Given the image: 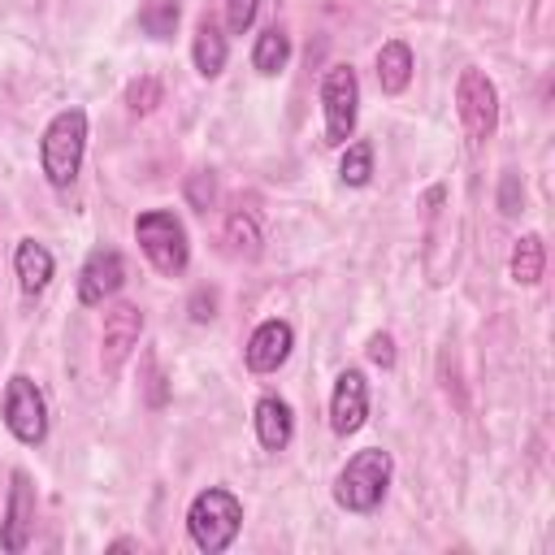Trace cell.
<instances>
[{
	"mask_svg": "<svg viewBox=\"0 0 555 555\" xmlns=\"http://www.w3.org/2000/svg\"><path fill=\"white\" fill-rule=\"evenodd\" d=\"M82 152H87V113L82 108H61L43 139H39V165H43V178L52 186H69L82 169Z\"/></svg>",
	"mask_w": 555,
	"mask_h": 555,
	"instance_id": "obj_1",
	"label": "cell"
},
{
	"mask_svg": "<svg viewBox=\"0 0 555 555\" xmlns=\"http://www.w3.org/2000/svg\"><path fill=\"white\" fill-rule=\"evenodd\" d=\"M238 525H243V503L221 490V486H208L191 499L186 507V529H191V542L208 555H221L234 538H238Z\"/></svg>",
	"mask_w": 555,
	"mask_h": 555,
	"instance_id": "obj_2",
	"label": "cell"
},
{
	"mask_svg": "<svg viewBox=\"0 0 555 555\" xmlns=\"http://www.w3.org/2000/svg\"><path fill=\"white\" fill-rule=\"evenodd\" d=\"M390 451H382V447H364V451H356L347 464H343V473H338V481H334V503L338 507H347V512H373L382 499H386V486H390Z\"/></svg>",
	"mask_w": 555,
	"mask_h": 555,
	"instance_id": "obj_3",
	"label": "cell"
},
{
	"mask_svg": "<svg viewBox=\"0 0 555 555\" xmlns=\"http://www.w3.org/2000/svg\"><path fill=\"white\" fill-rule=\"evenodd\" d=\"M134 238L143 247V256L160 269V273H182L186 260H191V243H186V230L182 221L169 212V208H152V212H139L134 221Z\"/></svg>",
	"mask_w": 555,
	"mask_h": 555,
	"instance_id": "obj_4",
	"label": "cell"
},
{
	"mask_svg": "<svg viewBox=\"0 0 555 555\" xmlns=\"http://www.w3.org/2000/svg\"><path fill=\"white\" fill-rule=\"evenodd\" d=\"M321 108H325V143L343 147L356 130L360 113V78L351 65H330L321 78Z\"/></svg>",
	"mask_w": 555,
	"mask_h": 555,
	"instance_id": "obj_5",
	"label": "cell"
},
{
	"mask_svg": "<svg viewBox=\"0 0 555 555\" xmlns=\"http://www.w3.org/2000/svg\"><path fill=\"white\" fill-rule=\"evenodd\" d=\"M455 104H460V121L468 130V143L481 147L499 126V91H494V82L481 69L468 65L460 74V82H455Z\"/></svg>",
	"mask_w": 555,
	"mask_h": 555,
	"instance_id": "obj_6",
	"label": "cell"
},
{
	"mask_svg": "<svg viewBox=\"0 0 555 555\" xmlns=\"http://www.w3.org/2000/svg\"><path fill=\"white\" fill-rule=\"evenodd\" d=\"M4 425L17 442H43L48 438V408H43V395L30 377H9L4 386Z\"/></svg>",
	"mask_w": 555,
	"mask_h": 555,
	"instance_id": "obj_7",
	"label": "cell"
},
{
	"mask_svg": "<svg viewBox=\"0 0 555 555\" xmlns=\"http://www.w3.org/2000/svg\"><path fill=\"white\" fill-rule=\"evenodd\" d=\"M139 334H143V312L134 304H113L104 312V347H100V360H104V373L117 377L126 356L139 347Z\"/></svg>",
	"mask_w": 555,
	"mask_h": 555,
	"instance_id": "obj_8",
	"label": "cell"
},
{
	"mask_svg": "<svg viewBox=\"0 0 555 555\" xmlns=\"http://www.w3.org/2000/svg\"><path fill=\"white\" fill-rule=\"evenodd\" d=\"M35 529V486L26 468H13V486H9V507H4V525H0V546L4 551H26Z\"/></svg>",
	"mask_w": 555,
	"mask_h": 555,
	"instance_id": "obj_9",
	"label": "cell"
},
{
	"mask_svg": "<svg viewBox=\"0 0 555 555\" xmlns=\"http://www.w3.org/2000/svg\"><path fill=\"white\" fill-rule=\"evenodd\" d=\"M126 282V260L117 247H95L87 260H82V273H78V299L82 304H104L108 295H117Z\"/></svg>",
	"mask_w": 555,
	"mask_h": 555,
	"instance_id": "obj_10",
	"label": "cell"
},
{
	"mask_svg": "<svg viewBox=\"0 0 555 555\" xmlns=\"http://www.w3.org/2000/svg\"><path fill=\"white\" fill-rule=\"evenodd\" d=\"M369 416V382L360 369H343L330 395V429L334 434H356Z\"/></svg>",
	"mask_w": 555,
	"mask_h": 555,
	"instance_id": "obj_11",
	"label": "cell"
},
{
	"mask_svg": "<svg viewBox=\"0 0 555 555\" xmlns=\"http://www.w3.org/2000/svg\"><path fill=\"white\" fill-rule=\"evenodd\" d=\"M291 343H295V334H291L286 321L273 317V321L256 325V334L247 338V369L251 373H273L291 356Z\"/></svg>",
	"mask_w": 555,
	"mask_h": 555,
	"instance_id": "obj_12",
	"label": "cell"
},
{
	"mask_svg": "<svg viewBox=\"0 0 555 555\" xmlns=\"http://www.w3.org/2000/svg\"><path fill=\"white\" fill-rule=\"evenodd\" d=\"M291 434H295V412H291V403L278 399V395H264V399L256 403V438H260V447H264V451H282V447L291 442Z\"/></svg>",
	"mask_w": 555,
	"mask_h": 555,
	"instance_id": "obj_13",
	"label": "cell"
},
{
	"mask_svg": "<svg viewBox=\"0 0 555 555\" xmlns=\"http://www.w3.org/2000/svg\"><path fill=\"white\" fill-rule=\"evenodd\" d=\"M13 269H17L22 291L26 295H39L48 286V278H52V251L43 243H35V238H22L13 247Z\"/></svg>",
	"mask_w": 555,
	"mask_h": 555,
	"instance_id": "obj_14",
	"label": "cell"
},
{
	"mask_svg": "<svg viewBox=\"0 0 555 555\" xmlns=\"http://www.w3.org/2000/svg\"><path fill=\"white\" fill-rule=\"evenodd\" d=\"M377 82H382L386 95H399L412 82V48L403 39L382 43V52H377Z\"/></svg>",
	"mask_w": 555,
	"mask_h": 555,
	"instance_id": "obj_15",
	"label": "cell"
},
{
	"mask_svg": "<svg viewBox=\"0 0 555 555\" xmlns=\"http://www.w3.org/2000/svg\"><path fill=\"white\" fill-rule=\"evenodd\" d=\"M191 56H195V69H199L204 78H217V74H221V65H225V35H221V26H217L212 17H204V22L195 26V48H191Z\"/></svg>",
	"mask_w": 555,
	"mask_h": 555,
	"instance_id": "obj_16",
	"label": "cell"
},
{
	"mask_svg": "<svg viewBox=\"0 0 555 555\" xmlns=\"http://www.w3.org/2000/svg\"><path fill=\"white\" fill-rule=\"evenodd\" d=\"M286 61H291V35H286L282 26H264V30L256 35V48H251V65H256V74L273 78Z\"/></svg>",
	"mask_w": 555,
	"mask_h": 555,
	"instance_id": "obj_17",
	"label": "cell"
},
{
	"mask_svg": "<svg viewBox=\"0 0 555 555\" xmlns=\"http://www.w3.org/2000/svg\"><path fill=\"white\" fill-rule=\"evenodd\" d=\"M542 264H546V247L538 234H520L516 247H512V278L520 286H533L542 278Z\"/></svg>",
	"mask_w": 555,
	"mask_h": 555,
	"instance_id": "obj_18",
	"label": "cell"
},
{
	"mask_svg": "<svg viewBox=\"0 0 555 555\" xmlns=\"http://www.w3.org/2000/svg\"><path fill=\"white\" fill-rule=\"evenodd\" d=\"M178 17H182L178 0H143V9H139V26L152 39H169L178 30Z\"/></svg>",
	"mask_w": 555,
	"mask_h": 555,
	"instance_id": "obj_19",
	"label": "cell"
},
{
	"mask_svg": "<svg viewBox=\"0 0 555 555\" xmlns=\"http://www.w3.org/2000/svg\"><path fill=\"white\" fill-rule=\"evenodd\" d=\"M225 243L234 256H256L260 251V225L251 212H230L225 217Z\"/></svg>",
	"mask_w": 555,
	"mask_h": 555,
	"instance_id": "obj_20",
	"label": "cell"
},
{
	"mask_svg": "<svg viewBox=\"0 0 555 555\" xmlns=\"http://www.w3.org/2000/svg\"><path fill=\"white\" fill-rule=\"evenodd\" d=\"M338 173H343L347 186H364V182L373 178V143H351V147L343 152Z\"/></svg>",
	"mask_w": 555,
	"mask_h": 555,
	"instance_id": "obj_21",
	"label": "cell"
},
{
	"mask_svg": "<svg viewBox=\"0 0 555 555\" xmlns=\"http://www.w3.org/2000/svg\"><path fill=\"white\" fill-rule=\"evenodd\" d=\"M256 9H260V0H225V26H230V35H243L256 22Z\"/></svg>",
	"mask_w": 555,
	"mask_h": 555,
	"instance_id": "obj_22",
	"label": "cell"
},
{
	"mask_svg": "<svg viewBox=\"0 0 555 555\" xmlns=\"http://www.w3.org/2000/svg\"><path fill=\"white\" fill-rule=\"evenodd\" d=\"M126 100H130V108L134 113H147L156 100H160V87H156V78H139V82H130V91H126Z\"/></svg>",
	"mask_w": 555,
	"mask_h": 555,
	"instance_id": "obj_23",
	"label": "cell"
},
{
	"mask_svg": "<svg viewBox=\"0 0 555 555\" xmlns=\"http://www.w3.org/2000/svg\"><path fill=\"white\" fill-rule=\"evenodd\" d=\"M212 173H191V182H186V195H191V204L195 208H208L212 204Z\"/></svg>",
	"mask_w": 555,
	"mask_h": 555,
	"instance_id": "obj_24",
	"label": "cell"
},
{
	"mask_svg": "<svg viewBox=\"0 0 555 555\" xmlns=\"http://www.w3.org/2000/svg\"><path fill=\"white\" fill-rule=\"evenodd\" d=\"M212 317H217V295L199 286V291L191 295V321H195V325H204V321H212Z\"/></svg>",
	"mask_w": 555,
	"mask_h": 555,
	"instance_id": "obj_25",
	"label": "cell"
},
{
	"mask_svg": "<svg viewBox=\"0 0 555 555\" xmlns=\"http://www.w3.org/2000/svg\"><path fill=\"white\" fill-rule=\"evenodd\" d=\"M499 208H503L507 217H516V212H520V178H516V173H503V191H499Z\"/></svg>",
	"mask_w": 555,
	"mask_h": 555,
	"instance_id": "obj_26",
	"label": "cell"
},
{
	"mask_svg": "<svg viewBox=\"0 0 555 555\" xmlns=\"http://www.w3.org/2000/svg\"><path fill=\"white\" fill-rule=\"evenodd\" d=\"M369 360L382 364V369L395 364V343H390V334H373V338H369Z\"/></svg>",
	"mask_w": 555,
	"mask_h": 555,
	"instance_id": "obj_27",
	"label": "cell"
}]
</instances>
